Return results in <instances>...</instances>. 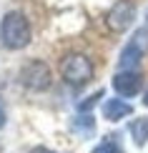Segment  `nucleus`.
I'll use <instances>...</instances> for the list:
<instances>
[{"instance_id":"1","label":"nucleus","mask_w":148,"mask_h":153,"mask_svg":"<svg viewBox=\"0 0 148 153\" xmlns=\"http://www.w3.org/2000/svg\"><path fill=\"white\" fill-rule=\"evenodd\" d=\"M33 40V30H30L28 18L20 10H10L8 15H3L0 23V43L8 50H23Z\"/></svg>"},{"instance_id":"2","label":"nucleus","mask_w":148,"mask_h":153,"mask_svg":"<svg viewBox=\"0 0 148 153\" xmlns=\"http://www.w3.org/2000/svg\"><path fill=\"white\" fill-rule=\"evenodd\" d=\"M60 75H63V80H65L68 85L80 88V85H86V83L93 78V63L83 53H68L65 58L60 60Z\"/></svg>"},{"instance_id":"3","label":"nucleus","mask_w":148,"mask_h":153,"mask_svg":"<svg viewBox=\"0 0 148 153\" xmlns=\"http://www.w3.org/2000/svg\"><path fill=\"white\" fill-rule=\"evenodd\" d=\"M146 53H148V28H138L128 38L126 48L120 50L118 68L120 71H136V65L146 58Z\"/></svg>"},{"instance_id":"4","label":"nucleus","mask_w":148,"mask_h":153,"mask_svg":"<svg viewBox=\"0 0 148 153\" xmlns=\"http://www.w3.org/2000/svg\"><path fill=\"white\" fill-rule=\"evenodd\" d=\"M20 83L28 91H45L50 88V68L43 60H30L20 71Z\"/></svg>"},{"instance_id":"5","label":"nucleus","mask_w":148,"mask_h":153,"mask_svg":"<svg viewBox=\"0 0 148 153\" xmlns=\"http://www.w3.org/2000/svg\"><path fill=\"white\" fill-rule=\"evenodd\" d=\"M143 88V75L138 71H118L113 75V91L120 98H133Z\"/></svg>"},{"instance_id":"6","label":"nucleus","mask_w":148,"mask_h":153,"mask_svg":"<svg viewBox=\"0 0 148 153\" xmlns=\"http://www.w3.org/2000/svg\"><path fill=\"white\" fill-rule=\"evenodd\" d=\"M133 20H136V5L128 3V0H118V3L108 10V18H106L108 28L118 30V33L126 30L128 25H133Z\"/></svg>"},{"instance_id":"7","label":"nucleus","mask_w":148,"mask_h":153,"mask_svg":"<svg viewBox=\"0 0 148 153\" xmlns=\"http://www.w3.org/2000/svg\"><path fill=\"white\" fill-rule=\"evenodd\" d=\"M133 113V105L126 103L123 98H108L106 103H103V116H106L111 123H118V120H123L126 116H131Z\"/></svg>"},{"instance_id":"8","label":"nucleus","mask_w":148,"mask_h":153,"mask_svg":"<svg viewBox=\"0 0 148 153\" xmlns=\"http://www.w3.org/2000/svg\"><path fill=\"white\" fill-rule=\"evenodd\" d=\"M128 131H131V138H133V143L138 148H143L148 143V118H133L131 126H128Z\"/></svg>"},{"instance_id":"9","label":"nucleus","mask_w":148,"mask_h":153,"mask_svg":"<svg viewBox=\"0 0 148 153\" xmlns=\"http://www.w3.org/2000/svg\"><path fill=\"white\" fill-rule=\"evenodd\" d=\"M93 153H123V148H120V143L115 141V136H108V141H103L100 146H95Z\"/></svg>"},{"instance_id":"10","label":"nucleus","mask_w":148,"mask_h":153,"mask_svg":"<svg viewBox=\"0 0 148 153\" xmlns=\"http://www.w3.org/2000/svg\"><path fill=\"white\" fill-rule=\"evenodd\" d=\"M100 95H103L100 91H98V93H93V95H88V100H80V103H78V111H80V113L91 111V108H93L95 103H98V98H100Z\"/></svg>"},{"instance_id":"11","label":"nucleus","mask_w":148,"mask_h":153,"mask_svg":"<svg viewBox=\"0 0 148 153\" xmlns=\"http://www.w3.org/2000/svg\"><path fill=\"white\" fill-rule=\"evenodd\" d=\"M8 123V113H5V105H3V98H0V128Z\"/></svg>"},{"instance_id":"12","label":"nucleus","mask_w":148,"mask_h":153,"mask_svg":"<svg viewBox=\"0 0 148 153\" xmlns=\"http://www.w3.org/2000/svg\"><path fill=\"white\" fill-rule=\"evenodd\" d=\"M143 105L148 108V88H146V93H143Z\"/></svg>"},{"instance_id":"13","label":"nucleus","mask_w":148,"mask_h":153,"mask_svg":"<svg viewBox=\"0 0 148 153\" xmlns=\"http://www.w3.org/2000/svg\"><path fill=\"white\" fill-rule=\"evenodd\" d=\"M33 153H53V151H45V148H35Z\"/></svg>"}]
</instances>
